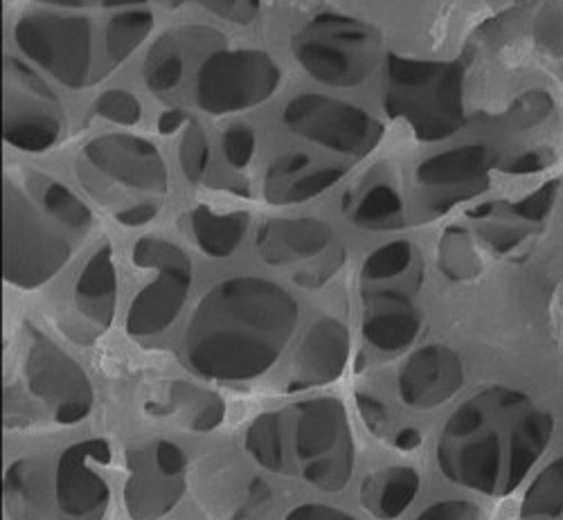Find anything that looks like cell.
Returning <instances> with one entry per match:
<instances>
[{
    "label": "cell",
    "instance_id": "6da1fadb",
    "mask_svg": "<svg viewBox=\"0 0 563 520\" xmlns=\"http://www.w3.org/2000/svg\"><path fill=\"white\" fill-rule=\"evenodd\" d=\"M298 302L262 277L225 279L199 302L185 331V361L214 381H251L287 347Z\"/></svg>",
    "mask_w": 563,
    "mask_h": 520
},
{
    "label": "cell",
    "instance_id": "7a4b0ae2",
    "mask_svg": "<svg viewBox=\"0 0 563 520\" xmlns=\"http://www.w3.org/2000/svg\"><path fill=\"white\" fill-rule=\"evenodd\" d=\"M384 104L419 140H444L464 126L462 66L388 55Z\"/></svg>",
    "mask_w": 563,
    "mask_h": 520
},
{
    "label": "cell",
    "instance_id": "3957f363",
    "mask_svg": "<svg viewBox=\"0 0 563 520\" xmlns=\"http://www.w3.org/2000/svg\"><path fill=\"white\" fill-rule=\"evenodd\" d=\"M294 53L313 79L350 88L365 81L377 66L379 38L356 19L320 14L296 36Z\"/></svg>",
    "mask_w": 563,
    "mask_h": 520
},
{
    "label": "cell",
    "instance_id": "277c9868",
    "mask_svg": "<svg viewBox=\"0 0 563 520\" xmlns=\"http://www.w3.org/2000/svg\"><path fill=\"white\" fill-rule=\"evenodd\" d=\"M3 277L19 289H36L70 259V246L53 230L21 189L5 178Z\"/></svg>",
    "mask_w": 563,
    "mask_h": 520
},
{
    "label": "cell",
    "instance_id": "5b68a950",
    "mask_svg": "<svg viewBox=\"0 0 563 520\" xmlns=\"http://www.w3.org/2000/svg\"><path fill=\"white\" fill-rule=\"evenodd\" d=\"M140 268H156L158 277L140 291L126 313V331L145 339L165 331L180 313L192 287V262L176 244L161 236H143L133 248Z\"/></svg>",
    "mask_w": 563,
    "mask_h": 520
},
{
    "label": "cell",
    "instance_id": "8992f818",
    "mask_svg": "<svg viewBox=\"0 0 563 520\" xmlns=\"http://www.w3.org/2000/svg\"><path fill=\"white\" fill-rule=\"evenodd\" d=\"M279 68L260 51H219L206 59L197 79V104L212 115L253 109L279 86Z\"/></svg>",
    "mask_w": 563,
    "mask_h": 520
},
{
    "label": "cell",
    "instance_id": "52a82bcc",
    "mask_svg": "<svg viewBox=\"0 0 563 520\" xmlns=\"http://www.w3.org/2000/svg\"><path fill=\"white\" fill-rule=\"evenodd\" d=\"M285 124L316 145L356 158L367 156L384 137V124L377 118L354 104L313 92L298 95L289 102Z\"/></svg>",
    "mask_w": 563,
    "mask_h": 520
},
{
    "label": "cell",
    "instance_id": "ba28073f",
    "mask_svg": "<svg viewBox=\"0 0 563 520\" xmlns=\"http://www.w3.org/2000/svg\"><path fill=\"white\" fill-rule=\"evenodd\" d=\"M64 131L57 95L16 59L5 62L3 137L23 152L51 150Z\"/></svg>",
    "mask_w": 563,
    "mask_h": 520
},
{
    "label": "cell",
    "instance_id": "9c48e42d",
    "mask_svg": "<svg viewBox=\"0 0 563 520\" xmlns=\"http://www.w3.org/2000/svg\"><path fill=\"white\" fill-rule=\"evenodd\" d=\"M124 507L131 520H161L183 498L187 457L174 442L158 440L126 453Z\"/></svg>",
    "mask_w": 563,
    "mask_h": 520
},
{
    "label": "cell",
    "instance_id": "30bf717a",
    "mask_svg": "<svg viewBox=\"0 0 563 520\" xmlns=\"http://www.w3.org/2000/svg\"><path fill=\"white\" fill-rule=\"evenodd\" d=\"M21 51L68 88H81L90 70V25L81 16L34 14L16 25Z\"/></svg>",
    "mask_w": 563,
    "mask_h": 520
},
{
    "label": "cell",
    "instance_id": "8fae6325",
    "mask_svg": "<svg viewBox=\"0 0 563 520\" xmlns=\"http://www.w3.org/2000/svg\"><path fill=\"white\" fill-rule=\"evenodd\" d=\"M25 378L30 392L51 408L57 423L73 425L92 410V386L81 365L51 339L38 336L27 352Z\"/></svg>",
    "mask_w": 563,
    "mask_h": 520
},
{
    "label": "cell",
    "instance_id": "7c38bea8",
    "mask_svg": "<svg viewBox=\"0 0 563 520\" xmlns=\"http://www.w3.org/2000/svg\"><path fill=\"white\" fill-rule=\"evenodd\" d=\"M109 457L111 446L104 440H84L62 453L55 498L64 520H102L109 505V487L96 464H104Z\"/></svg>",
    "mask_w": 563,
    "mask_h": 520
},
{
    "label": "cell",
    "instance_id": "4fadbf2b",
    "mask_svg": "<svg viewBox=\"0 0 563 520\" xmlns=\"http://www.w3.org/2000/svg\"><path fill=\"white\" fill-rule=\"evenodd\" d=\"M86 158L109 178L140 189V192L165 195L169 187L167 167L152 142L135 135H102L88 142Z\"/></svg>",
    "mask_w": 563,
    "mask_h": 520
},
{
    "label": "cell",
    "instance_id": "5bb4252c",
    "mask_svg": "<svg viewBox=\"0 0 563 520\" xmlns=\"http://www.w3.org/2000/svg\"><path fill=\"white\" fill-rule=\"evenodd\" d=\"M462 363L444 345L417 350L399 372V397L412 408H435L462 388Z\"/></svg>",
    "mask_w": 563,
    "mask_h": 520
},
{
    "label": "cell",
    "instance_id": "9a60e30c",
    "mask_svg": "<svg viewBox=\"0 0 563 520\" xmlns=\"http://www.w3.org/2000/svg\"><path fill=\"white\" fill-rule=\"evenodd\" d=\"M350 358V331L336 318H322L309 331L296 354L289 390L334 384Z\"/></svg>",
    "mask_w": 563,
    "mask_h": 520
},
{
    "label": "cell",
    "instance_id": "2e32d148",
    "mask_svg": "<svg viewBox=\"0 0 563 520\" xmlns=\"http://www.w3.org/2000/svg\"><path fill=\"white\" fill-rule=\"evenodd\" d=\"M421 316L399 291H372L365 296L363 336L384 354L404 352L417 339Z\"/></svg>",
    "mask_w": 563,
    "mask_h": 520
},
{
    "label": "cell",
    "instance_id": "e0dca14e",
    "mask_svg": "<svg viewBox=\"0 0 563 520\" xmlns=\"http://www.w3.org/2000/svg\"><path fill=\"white\" fill-rule=\"evenodd\" d=\"M296 412V453L309 464L324 455H332L352 440L350 421L343 403L334 397L302 401Z\"/></svg>",
    "mask_w": 563,
    "mask_h": 520
},
{
    "label": "cell",
    "instance_id": "ac0fdd59",
    "mask_svg": "<svg viewBox=\"0 0 563 520\" xmlns=\"http://www.w3.org/2000/svg\"><path fill=\"white\" fill-rule=\"evenodd\" d=\"M334 232L320 219H275L257 232V253L271 266H285L320 255Z\"/></svg>",
    "mask_w": 563,
    "mask_h": 520
},
{
    "label": "cell",
    "instance_id": "d6986e66",
    "mask_svg": "<svg viewBox=\"0 0 563 520\" xmlns=\"http://www.w3.org/2000/svg\"><path fill=\"white\" fill-rule=\"evenodd\" d=\"M438 460L449 480L483 494H492L496 489L500 471V446L496 435L483 433L476 440H444L440 444Z\"/></svg>",
    "mask_w": 563,
    "mask_h": 520
},
{
    "label": "cell",
    "instance_id": "ffe728a7",
    "mask_svg": "<svg viewBox=\"0 0 563 520\" xmlns=\"http://www.w3.org/2000/svg\"><path fill=\"white\" fill-rule=\"evenodd\" d=\"M115 298H118V275L113 264L111 246H102L84 266L75 300L77 309L100 329H107L115 316Z\"/></svg>",
    "mask_w": 563,
    "mask_h": 520
},
{
    "label": "cell",
    "instance_id": "44dd1931",
    "mask_svg": "<svg viewBox=\"0 0 563 520\" xmlns=\"http://www.w3.org/2000/svg\"><path fill=\"white\" fill-rule=\"evenodd\" d=\"M419 491V476L415 468L393 466L372 473L361 487V505L382 520L399 518Z\"/></svg>",
    "mask_w": 563,
    "mask_h": 520
},
{
    "label": "cell",
    "instance_id": "7402d4cb",
    "mask_svg": "<svg viewBox=\"0 0 563 520\" xmlns=\"http://www.w3.org/2000/svg\"><path fill=\"white\" fill-rule=\"evenodd\" d=\"M246 212L217 214L214 210L201 206L192 212V234L199 248L210 257H230L244 242L249 230Z\"/></svg>",
    "mask_w": 563,
    "mask_h": 520
},
{
    "label": "cell",
    "instance_id": "603a6c76",
    "mask_svg": "<svg viewBox=\"0 0 563 520\" xmlns=\"http://www.w3.org/2000/svg\"><path fill=\"white\" fill-rule=\"evenodd\" d=\"M163 412L176 414L183 425L195 433H210L219 429L225 417V403L219 395L195 384L176 381L169 388V403Z\"/></svg>",
    "mask_w": 563,
    "mask_h": 520
},
{
    "label": "cell",
    "instance_id": "cb8c5ba5",
    "mask_svg": "<svg viewBox=\"0 0 563 520\" xmlns=\"http://www.w3.org/2000/svg\"><path fill=\"white\" fill-rule=\"evenodd\" d=\"M485 165H487L485 147H478V145L457 147L440 156H433L427 163H421L417 169V180L421 185H431V187L464 185L468 180H474L476 176H481Z\"/></svg>",
    "mask_w": 563,
    "mask_h": 520
},
{
    "label": "cell",
    "instance_id": "d4e9b609",
    "mask_svg": "<svg viewBox=\"0 0 563 520\" xmlns=\"http://www.w3.org/2000/svg\"><path fill=\"white\" fill-rule=\"evenodd\" d=\"M43 468L34 460H19L5 473V505L16 520H41Z\"/></svg>",
    "mask_w": 563,
    "mask_h": 520
},
{
    "label": "cell",
    "instance_id": "484cf974",
    "mask_svg": "<svg viewBox=\"0 0 563 520\" xmlns=\"http://www.w3.org/2000/svg\"><path fill=\"white\" fill-rule=\"evenodd\" d=\"M550 433L552 419L548 414H528L523 421H519V425H516V431L511 435V460L505 483L507 491H511L523 480L528 468L534 464V460L550 442Z\"/></svg>",
    "mask_w": 563,
    "mask_h": 520
},
{
    "label": "cell",
    "instance_id": "4316f807",
    "mask_svg": "<svg viewBox=\"0 0 563 520\" xmlns=\"http://www.w3.org/2000/svg\"><path fill=\"white\" fill-rule=\"evenodd\" d=\"M352 221L365 230H397L406 223L401 197L388 185H374L354 208Z\"/></svg>",
    "mask_w": 563,
    "mask_h": 520
},
{
    "label": "cell",
    "instance_id": "83f0119b",
    "mask_svg": "<svg viewBox=\"0 0 563 520\" xmlns=\"http://www.w3.org/2000/svg\"><path fill=\"white\" fill-rule=\"evenodd\" d=\"M154 27V16L145 10L122 12L107 27V55L111 64H122Z\"/></svg>",
    "mask_w": 563,
    "mask_h": 520
},
{
    "label": "cell",
    "instance_id": "f1b7e54d",
    "mask_svg": "<svg viewBox=\"0 0 563 520\" xmlns=\"http://www.w3.org/2000/svg\"><path fill=\"white\" fill-rule=\"evenodd\" d=\"M246 451L268 471H285V449H282L279 414H260L246 433Z\"/></svg>",
    "mask_w": 563,
    "mask_h": 520
},
{
    "label": "cell",
    "instance_id": "f546056e",
    "mask_svg": "<svg viewBox=\"0 0 563 520\" xmlns=\"http://www.w3.org/2000/svg\"><path fill=\"white\" fill-rule=\"evenodd\" d=\"M354 471V442L350 440L332 455H324L316 462L305 464V480L320 491L336 494L343 491Z\"/></svg>",
    "mask_w": 563,
    "mask_h": 520
},
{
    "label": "cell",
    "instance_id": "4dcf8cb0",
    "mask_svg": "<svg viewBox=\"0 0 563 520\" xmlns=\"http://www.w3.org/2000/svg\"><path fill=\"white\" fill-rule=\"evenodd\" d=\"M440 270L451 279H468L481 270L472 236L462 228H449L440 242Z\"/></svg>",
    "mask_w": 563,
    "mask_h": 520
},
{
    "label": "cell",
    "instance_id": "1f68e13d",
    "mask_svg": "<svg viewBox=\"0 0 563 520\" xmlns=\"http://www.w3.org/2000/svg\"><path fill=\"white\" fill-rule=\"evenodd\" d=\"M183 55L178 51V45L174 36H163L158 43L152 47V53L147 55L145 62V81L154 92H165L172 90L180 84L183 79Z\"/></svg>",
    "mask_w": 563,
    "mask_h": 520
},
{
    "label": "cell",
    "instance_id": "d6a6232c",
    "mask_svg": "<svg viewBox=\"0 0 563 520\" xmlns=\"http://www.w3.org/2000/svg\"><path fill=\"white\" fill-rule=\"evenodd\" d=\"M41 201L59 223H64L70 230H86L92 221V214L88 206L77 199L70 189L62 182L55 180H45L41 189Z\"/></svg>",
    "mask_w": 563,
    "mask_h": 520
},
{
    "label": "cell",
    "instance_id": "836d02e7",
    "mask_svg": "<svg viewBox=\"0 0 563 520\" xmlns=\"http://www.w3.org/2000/svg\"><path fill=\"white\" fill-rule=\"evenodd\" d=\"M563 509V460L548 466L526 498V513H556Z\"/></svg>",
    "mask_w": 563,
    "mask_h": 520
},
{
    "label": "cell",
    "instance_id": "e575fe53",
    "mask_svg": "<svg viewBox=\"0 0 563 520\" xmlns=\"http://www.w3.org/2000/svg\"><path fill=\"white\" fill-rule=\"evenodd\" d=\"M412 262V246L408 242H390L382 246L379 251H374L365 264H363V279L365 281H384L393 279L401 273Z\"/></svg>",
    "mask_w": 563,
    "mask_h": 520
},
{
    "label": "cell",
    "instance_id": "d590c367",
    "mask_svg": "<svg viewBox=\"0 0 563 520\" xmlns=\"http://www.w3.org/2000/svg\"><path fill=\"white\" fill-rule=\"evenodd\" d=\"M180 169L185 178L190 182H199L208 169V158H210V147H208V135L203 126L195 120L187 122L185 135L180 140Z\"/></svg>",
    "mask_w": 563,
    "mask_h": 520
},
{
    "label": "cell",
    "instance_id": "8d00e7d4",
    "mask_svg": "<svg viewBox=\"0 0 563 520\" xmlns=\"http://www.w3.org/2000/svg\"><path fill=\"white\" fill-rule=\"evenodd\" d=\"M343 176H345L343 167H327V169L311 172V174L294 180L285 189V192L279 195L277 203H302V201H309V199L322 195L324 189L334 187Z\"/></svg>",
    "mask_w": 563,
    "mask_h": 520
},
{
    "label": "cell",
    "instance_id": "74e56055",
    "mask_svg": "<svg viewBox=\"0 0 563 520\" xmlns=\"http://www.w3.org/2000/svg\"><path fill=\"white\" fill-rule=\"evenodd\" d=\"M96 111L98 115H102L104 120L131 126L143 115V109H140V102L135 95H131L129 90H107L104 95H100L96 102Z\"/></svg>",
    "mask_w": 563,
    "mask_h": 520
},
{
    "label": "cell",
    "instance_id": "f35d334b",
    "mask_svg": "<svg viewBox=\"0 0 563 520\" xmlns=\"http://www.w3.org/2000/svg\"><path fill=\"white\" fill-rule=\"evenodd\" d=\"M223 154L228 163L244 169L255 154V133L246 124H234L223 133Z\"/></svg>",
    "mask_w": 563,
    "mask_h": 520
},
{
    "label": "cell",
    "instance_id": "ab89813d",
    "mask_svg": "<svg viewBox=\"0 0 563 520\" xmlns=\"http://www.w3.org/2000/svg\"><path fill=\"white\" fill-rule=\"evenodd\" d=\"M273 507V494L262 478H255L249 487L246 500L234 511V520H264Z\"/></svg>",
    "mask_w": 563,
    "mask_h": 520
},
{
    "label": "cell",
    "instance_id": "60d3db41",
    "mask_svg": "<svg viewBox=\"0 0 563 520\" xmlns=\"http://www.w3.org/2000/svg\"><path fill=\"white\" fill-rule=\"evenodd\" d=\"M481 509L464 500H442L421 511L415 520H481Z\"/></svg>",
    "mask_w": 563,
    "mask_h": 520
},
{
    "label": "cell",
    "instance_id": "b9f144b4",
    "mask_svg": "<svg viewBox=\"0 0 563 520\" xmlns=\"http://www.w3.org/2000/svg\"><path fill=\"white\" fill-rule=\"evenodd\" d=\"M309 165V156L305 154H287V156H279L266 174V197L273 199L277 195L279 185L285 182L287 178H291L294 174L302 172Z\"/></svg>",
    "mask_w": 563,
    "mask_h": 520
},
{
    "label": "cell",
    "instance_id": "7bdbcfd3",
    "mask_svg": "<svg viewBox=\"0 0 563 520\" xmlns=\"http://www.w3.org/2000/svg\"><path fill=\"white\" fill-rule=\"evenodd\" d=\"M356 408L365 421L367 429L372 433L382 435L388 425H390V410L386 408V403H382L377 397L372 395H365V392H358L356 395Z\"/></svg>",
    "mask_w": 563,
    "mask_h": 520
},
{
    "label": "cell",
    "instance_id": "ee69618b",
    "mask_svg": "<svg viewBox=\"0 0 563 520\" xmlns=\"http://www.w3.org/2000/svg\"><path fill=\"white\" fill-rule=\"evenodd\" d=\"M285 520H358L352 513L330 505H300L287 513Z\"/></svg>",
    "mask_w": 563,
    "mask_h": 520
},
{
    "label": "cell",
    "instance_id": "f6af8a7d",
    "mask_svg": "<svg viewBox=\"0 0 563 520\" xmlns=\"http://www.w3.org/2000/svg\"><path fill=\"white\" fill-rule=\"evenodd\" d=\"M158 214V208L154 203H137L133 208H126L122 212L115 214V219L129 228H135V225H145L150 223L154 217Z\"/></svg>",
    "mask_w": 563,
    "mask_h": 520
},
{
    "label": "cell",
    "instance_id": "bcb514c9",
    "mask_svg": "<svg viewBox=\"0 0 563 520\" xmlns=\"http://www.w3.org/2000/svg\"><path fill=\"white\" fill-rule=\"evenodd\" d=\"M550 208V187H543L541 192L528 197L526 201H521L519 206H516L514 210L519 212L521 217H528V219H539L545 214V210Z\"/></svg>",
    "mask_w": 563,
    "mask_h": 520
},
{
    "label": "cell",
    "instance_id": "7dc6e473",
    "mask_svg": "<svg viewBox=\"0 0 563 520\" xmlns=\"http://www.w3.org/2000/svg\"><path fill=\"white\" fill-rule=\"evenodd\" d=\"M183 122H190V120H187V115H185L183 111L172 109V111H167V113L161 115V120H158V131L165 133V135H169V133L178 131V126H180Z\"/></svg>",
    "mask_w": 563,
    "mask_h": 520
},
{
    "label": "cell",
    "instance_id": "c3c4849f",
    "mask_svg": "<svg viewBox=\"0 0 563 520\" xmlns=\"http://www.w3.org/2000/svg\"><path fill=\"white\" fill-rule=\"evenodd\" d=\"M197 3H201L217 16H230L234 12V8H238L240 0H197Z\"/></svg>",
    "mask_w": 563,
    "mask_h": 520
},
{
    "label": "cell",
    "instance_id": "681fc988",
    "mask_svg": "<svg viewBox=\"0 0 563 520\" xmlns=\"http://www.w3.org/2000/svg\"><path fill=\"white\" fill-rule=\"evenodd\" d=\"M419 444H421V438H419V433L415 429H406V431H399L395 435V446L401 449V451H412Z\"/></svg>",
    "mask_w": 563,
    "mask_h": 520
},
{
    "label": "cell",
    "instance_id": "f907efd6",
    "mask_svg": "<svg viewBox=\"0 0 563 520\" xmlns=\"http://www.w3.org/2000/svg\"><path fill=\"white\" fill-rule=\"evenodd\" d=\"M38 3H48V5H57V8H68V10H81L88 5H102L107 0H38Z\"/></svg>",
    "mask_w": 563,
    "mask_h": 520
},
{
    "label": "cell",
    "instance_id": "816d5d0a",
    "mask_svg": "<svg viewBox=\"0 0 563 520\" xmlns=\"http://www.w3.org/2000/svg\"><path fill=\"white\" fill-rule=\"evenodd\" d=\"M530 169H537V158L534 156H523L519 163L511 165V172H516V174L530 172Z\"/></svg>",
    "mask_w": 563,
    "mask_h": 520
},
{
    "label": "cell",
    "instance_id": "f5cc1de1",
    "mask_svg": "<svg viewBox=\"0 0 563 520\" xmlns=\"http://www.w3.org/2000/svg\"><path fill=\"white\" fill-rule=\"evenodd\" d=\"M145 3V0H107L104 8H126V5H137Z\"/></svg>",
    "mask_w": 563,
    "mask_h": 520
}]
</instances>
